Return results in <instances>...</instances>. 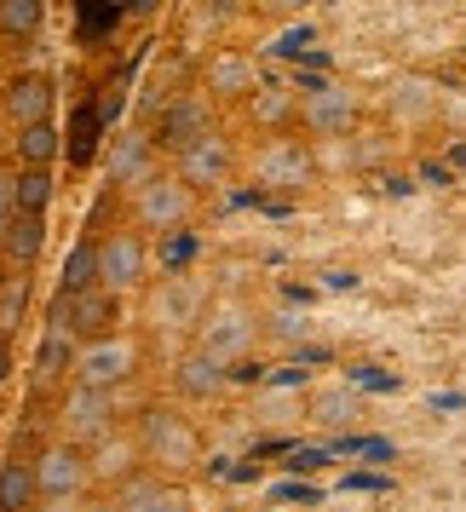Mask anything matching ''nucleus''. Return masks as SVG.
Segmentation results:
<instances>
[{
	"instance_id": "nucleus-1",
	"label": "nucleus",
	"mask_w": 466,
	"mask_h": 512,
	"mask_svg": "<svg viewBox=\"0 0 466 512\" xmlns=\"http://www.w3.org/2000/svg\"><path fill=\"white\" fill-rule=\"evenodd\" d=\"M133 438H139V455L156 478L179 484V472L202 466V432L179 403H144L139 420H133Z\"/></svg>"
},
{
	"instance_id": "nucleus-2",
	"label": "nucleus",
	"mask_w": 466,
	"mask_h": 512,
	"mask_svg": "<svg viewBox=\"0 0 466 512\" xmlns=\"http://www.w3.org/2000/svg\"><path fill=\"white\" fill-rule=\"evenodd\" d=\"M202 196L173 173V167H156L139 190H127V225H139L144 236H179L196 219Z\"/></svg>"
},
{
	"instance_id": "nucleus-3",
	"label": "nucleus",
	"mask_w": 466,
	"mask_h": 512,
	"mask_svg": "<svg viewBox=\"0 0 466 512\" xmlns=\"http://www.w3.org/2000/svg\"><path fill=\"white\" fill-rule=\"evenodd\" d=\"M208 288L185 271H167V277L150 282V294H144V323L156 340H190L196 346V328L208 317Z\"/></svg>"
},
{
	"instance_id": "nucleus-4",
	"label": "nucleus",
	"mask_w": 466,
	"mask_h": 512,
	"mask_svg": "<svg viewBox=\"0 0 466 512\" xmlns=\"http://www.w3.org/2000/svg\"><path fill=\"white\" fill-rule=\"evenodd\" d=\"M150 236L139 225H110L98 231V288L116 294V300H133V294H150Z\"/></svg>"
},
{
	"instance_id": "nucleus-5",
	"label": "nucleus",
	"mask_w": 466,
	"mask_h": 512,
	"mask_svg": "<svg viewBox=\"0 0 466 512\" xmlns=\"http://www.w3.org/2000/svg\"><path fill=\"white\" fill-rule=\"evenodd\" d=\"M248 173H254V185L271 190V196H300V190L317 185L323 162H317L311 139H300V133H282V139L259 144L254 162H248Z\"/></svg>"
},
{
	"instance_id": "nucleus-6",
	"label": "nucleus",
	"mask_w": 466,
	"mask_h": 512,
	"mask_svg": "<svg viewBox=\"0 0 466 512\" xmlns=\"http://www.w3.org/2000/svg\"><path fill=\"white\" fill-rule=\"evenodd\" d=\"M35 484H41V507H81L93 495V455L64 438L41 443L35 449Z\"/></svg>"
},
{
	"instance_id": "nucleus-7",
	"label": "nucleus",
	"mask_w": 466,
	"mask_h": 512,
	"mask_svg": "<svg viewBox=\"0 0 466 512\" xmlns=\"http://www.w3.org/2000/svg\"><path fill=\"white\" fill-rule=\"evenodd\" d=\"M259 311L242 300H213L208 317H202V328H196V351H208V357H219V363H231V369H242L248 357H254L259 346Z\"/></svg>"
},
{
	"instance_id": "nucleus-8",
	"label": "nucleus",
	"mask_w": 466,
	"mask_h": 512,
	"mask_svg": "<svg viewBox=\"0 0 466 512\" xmlns=\"http://www.w3.org/2000/svg\"><path fill=\"white\" fill-rule=\"evenodd\" d=\"M121 317H127V300L104 294V288H87V294H52V311H47V323H58L70 340H81V346H98V340L127 334Z\"/></svg>"
},
{
	"instance_id": "nucleus-9",
	"label": "nucleus",
	"mask_w": 466,
	"mask_h": 512,
	"mask_svg": "<svg viewBox=\"0 0 466 512\" xmlns=\"http://www.w3.org/2000/svg\"><path fill=\"white\" fill-rule=\"evenodd\" d=\"M121 426V392H93V386H70L58 397V438L75 449H98L104 438H116Z\"/></svg>"
},
{
	"instance_id": "nucleus-10",
	"label": "nucleus",
	"mask_w": 466,
	"mask_h": 512,
	"mask_svg": "<svg viewBox=\"0 0 466 512\" xmlns=\"http://www.w3.org/2000/svg\"><path fill=\"white\" fill-rule=\"evenodd\" d=\"M156 150H167V156H185L190 144H202L208 133H219V104H213L202 87H190L185 98H173L162 116H156Z\"/></svg>"
},
{
	"instance_id": "nucleus-11",
	"label": "nucleus",
	"mask_w": 466,
	"mask_h": 512,
	"mask_svg": "<svg viewBox=\"0 0 466 512\" xmlns=\"http://www.w3.org/2000/svg\"><path fill=\"white\" fill-rule=\"evenodd\" d=\"M0 116L12 133H24V127H52L58 121V81L47 70H24L12 75L6 87H0Z\"/></svg>"
},
{
	"instance_id": "nucleus-12",
	"label": "nucleus",
	"mask_w": 466,
	"mask_h": 512,
	"mask_svg": "<svg viewBox=\"0 0 466 512\" xmlns=\"http://www.w3.org/2000/svg\"><path fill=\"white\" fill-rule=\"evenodd\" d=\"M357 93L351 87H334V81H305L300 87V127L311 139H346L357 127Z\"/></svg>"
},
{
	"instance_id": "nucleus-13",
	"label": "nucleus",
	"mask_w": 466,
	"mask_h": 512,
	"mask_svg": "<svg viewBox=\"0 0 466 512\" xmlns=\"http://www.w3.org/2000/svg\"><path fill=\"white\" fill-rule=\"evenodd\" d=\"M133 374H139V340H133V334H116V340L81 346L75 386H93V392H127Z\"/></svg>"
},
{
	"instance_id": "nucleus-14",
	"label": "nucleus",
	"mask_w": 466,
	"mask_h": 512,
	"mask_svg": "<svg viewBox=\"0 0 466 512\" xmlns=\"http://www.w3.org/2000/svg\"><path fill=\"white\" fill-rule=\"evenodd\" d=\"M236 167H242V150H236V139L225 133V127H219V133H208L202 144H190L185 156H173V173H179L196 196H202V190L231 185Z\"/></svg>"
},
{
	"instance_id": "nucleus-15",
	"label": "nucleus",
	"mask_w": 466,
	"mask_h": 512,
	"mask_svg": "<svg viewBox=\"0 0 466 512\" xmlns=\"http://www.w3.org/2000/svg\"><path fill=\"white\" fill-rule=\"evenodd\" d=\"M104 162H110V190H139L144 179L162 167L156 133H150V127H116L110 144H104Z\"/></svg>"
},
{
	"instance_id": "nucleus-16",
	"label": "nucleus",
	"mask_w": 466,
	"mask_h": 512,
	"mask_svg": "<svg viewBox=\"0 0 466 512\" xmlns=\"http://www.w3.org/2000/svg\"><path fill=\"white\" fill-rule=\"evenodd\" d=\"M75 363H81V340H70L58 323H41L35 351H29V386L35 392H70Z\"/></svg>"
},
{
	"instance_id": "nucleus-17",
	"label": "nucleus",
	"mask_w": 466,
	"mask_h": 512,
	"mask_svg": "<svg viewBox=\"0 0 466 512\" xmlns=\"http://www.w3.org/2000/svg\"><path fill=\"white\" fill-rule=\"evenodd\" d=\"M196 87H202L213 104H254V98L265 93V87H259V64L236 47L213 52L208 64H202V81H196Z\"/></svg>"
},
{
	"instance_id": "nucleus-18",
	"label": "nucleus",
	"mask_w": 466,
	"mask_h": 512,
	"mask_svg": "<svg viewBox=\"0 0 466 512\" xmlns=\"http://www.w3.org/2000/svg\"><path fill=\"white\" fill-rule=\"evenodd\" d=\"M231 380H236L231 363H219V357H208L196 346H185L173 357V392H179V403H213V397L231 392Z\"/></svg>"
},
{
	"instance_id": "nucleus-19",
	"label": "nucleus",
	"mask_w": 466,
	"mask_h": 512,
	"mask_svg": "<svg viewBox=\"0 0 466 512\" xmlns=\"http://www.w3.org/2000/svg\"><path fill=\"white\" fill-rule=\"evenodd\" d=\"M93 455V489H110V495H121L127 484H139L144 472V455H139V438H133V426L127 432H116V438H104L98 449H87Z\"/></svg>"
},
{
	"instance_id": "nucleus-20",
	"label": "nucleus",
	"mask_w": 466,
	"mask_h": 512,
	"mask_svg": "<svg viewBox=\"0 0 466 512\" xmlns=\"http://www.w3.org/2000/svg\"><path fill=\"white\" fill-rule=\"evenodd\" d=\"M121 512H196L185 484H173V478H156V472H144L139 484H127L116 495Z\"/></svg>"
},
{
	"instance_id": "nucleus-21",
	"label": "nucleus",
	"mask_w": 466,
	"mask_h": 512,
	"mask_svg": "<svg viewBox=\"0 0 466 512\" xmlns=\"http://www.w3.org/2000/svg\"><path fill=\"white\" fill-rule=\"evenodd\" d=\"M41 254H47V219L18 213V219L0 231V265H6V271H35Z\"/></svg>"
},
{
	"instance_id": "nucleus-22",
	"label": "nucleus",
	"mask_w": 466,
	"mask_h": 512,
	"mask_svg": "<svg viewBox=\"0 0 466 512\" xmlns=\"http://www.w3.org/2000/svg\"><path fill=\"white\" fill-rule=\"evenodd\" d=\"M6 150H12V167H24V173H52L58 156H64V133H58V121H52V127H24V133L6 139Z\"/></svg>"
},
{
	"instance_id": "nucleus-23",
	"label": "nucleus",
	"mask_w": 466,
	"mask_h": 512,
	"mask_svg": "<svg viewBox=\"0 0 466 512\" xmlns=\"http://www.w3.org/2000/svg\"><path fill=\"white\" fill-rule=\"evenodd\" d=\"M41 484H35V455H0V512H35Z\"/></svg>"
},
{
	"instance_id": "nucleus-24",
	"label": "nucleus",
	"mask_w": 466,
	"mask_h": 512,
	"mask_svg": "<svg viewBox=\"0 0 466 512\" xmlns=\"http://www.w3.org/2000/svg\"><path fill=\"white\" fill-rule=\"evenodd\" d=\"M87 288H98V236H75L58 265V294H87Z\"/></svg>"
},
{
	"instance_id": "nucleus-25",
	"label": "nucleus",
	"mask_w": 466,
	"mask_h": 512,
	"mask_svg": "<svg viewBox=\"0 0 466 512\" xmlns=\"http://www.w3.org/2000/svg\"><path fill=\"white\" fill-rule=\"evenodd\" d=\"M47 29L41 0H0V41H35Z\"/></svg>"
},
{
	"instance_id": "nucleus-26",
	"label": "nucleus",
	"mask_w": 466,
	"mask_h": 512,
	"mask_svg": "<svg viewBox=\"0 0 466 512\" xmlns=\"http://www.w3.org/2000/svg\"><path fill=\"white\" fill-rule=\"evenodd\" d=\"M29 317V271H6V288H0V334H18Z\"/></svg>"
},
{
	"instance_id": "nucleus-27",
	"label": "nucleus",
	"mask_w": 466,
	"mask_h": 512,
	"mask_svg": "<svg viewBox=\"0 0 466 512\" xmlns=\"http://www.w3.org/2000/svg\"><path fill=\"white\" fill-rule=\"evenodd\" d=\"M52 196H58V179H52V173H24V167H18V213L47 219V213H52Z\"/></svg>"
},
{
	"instance_id": "nucleus-28",
	"label": "nucleus",
	"mask_w": 466,
	"mask_h": 512,
	"mask_svg": "<svg viewBox=\"0 0 466 512\" xmlns=\"http://www.w3.org/2000/svg\"><path fill=\"white\" fill-rule=\"evenodd\" d=\"M305 415L323 420V426H346V420L357 415V403H351V392H340V386H323V392H311Z\"/></svg>"
},
{
	"instance_id": "nucleus-29",
	"label": "nucleus",
	"mask_w": 466,
	"mask_h": 512,
	"mask_svg": "<svg viewBox=\"0 0 466 512\" xmlns=\"http://www.w3.org/2000/svg\"><path fill=\"white\" fill-rule=\"evenodd\" d=\"M93 150H98V110L81 104L75 110V127H70V162H93Z\"/></svg>"
},
{
	"instance_id": "nucleus-30",
	"label": "nucleus",
	"mask_w": 466,
	"mask_h": 512,
	"mask_svg": "<svg viewBox=\"0 0 466 512\" xmlns=\"http://www.w3.org/2000/svg\"><path fill=\"white\" fill-rule=\"evenodd\" d=\"M12 219H18V167L6 162L0 167V231H6Z\"/></svg>"
},
{
	"instance_id": "nucleus-31",
	"label": "nucleus",
	"mask_w": 466,
	"mask_h": 512,
	"mask_svg": "<svg viewBox=\"0 0 466 512\" xmlns=\"http://www.w3.org/2000/svg\"><path fill=\"white\" fill-rule=\"evenodd\" d=\"M12 374H18V346H12V334H0V392L12 386Z\"/></svg>"
},
{
	"instance_id": "nucleus-32",
	"label": "nucleus",
	"mask_w": 466,
	"mask_h": 512,
	"mask_svg": "<svg viewBox=\"0 0 466 512\" xmlns=\"http://www.w3.org/2000/svg\"><path fill=\"white\" fill-rule=\"evenodd\" d=\"M75 512H121V501H116V495H87Z\"/></svg>"
},
{
	"instance_id": "nucleus-33",
	"label": "nucleus",
	"mask_w": 466,
	"mask_h": 512,
	"mask_svg": "<svg viewBox=\"0 0 466 512\" xmlns=\"http://www.w3.org/2000/svg\"><path fill=\"white\" fill-rule=\"evenodd\" d=\"M305 41H311V29H288V35L277 41V52H300Z\"/></svg>"
},
{
	"instance_id": "nucleus-34",
	"label": "nucleus",
	"mask_w": 466,
	"mask_h": 512,
	"mask_svg": "<svg viewBox=\"0 0 466 512\" xmlns=\"http://www.w3.org/2000/svg\"><path fill=\"white\" fill-rule=\"evenodd\" d=\"M449 167H455V179L466 185V139H455V150H449Z\"/></svg>"
},
{
	"instance_id": "nucleus-35",
	"label": "nucleus",
	"mask_w": 466,
	"mask_h": 512,
	"mask_svg": "<svg viewBox=\"0 0 466 512\" xmlns=\"http://www.w3.org/2000/svg\"><path fill=\"white\" fill-rule=\"evenodd\" d=\"M35 512H75V507H35Z\"/></svg>"
},
{
	"instance_id": "nucleus-36",
	"label": "nucleus",
	"mask_w": 466,
	"mask_h": 512,
	"mask_svg": "<svg viewBox=\"0 0 466 512\" xmlns=\"http://www.w3.org/2000/svg\"><path fill=\"white\" fill-rule=\"evenodd\" d=\"M0 133H6V139H12V127H6V116H0Z\"/></svg>"
},
{
	"instance_id": "nucleus-37",
	"label": "nucleus",
	"mask_w": 466,
	"mask_h": 512,
	"mask_svg": "<svg viewBox=\"0 0 466 512\" xmlns=\"http://www.w3.org/2000/svg\"><path fill=\"white\" fill-rule=\"evenodd\" d=\"M0 288H6V265H0Z\"/></svg>"
},
{
	"instance_id": "nucleus-38",
	"label": "nucleus",
	"mask_w": 466,
	"mask_h": 512,
	"mask_svg": "<svg viewBox=\"0 0 466 512\" xmlns=\"http://www.w3.org/2000/svg\"><path fill=\"white\" fill-rule=\"evenodd\" d=\"M0 87H6V81H0Z\"/></svg>"
}]
</instances>
